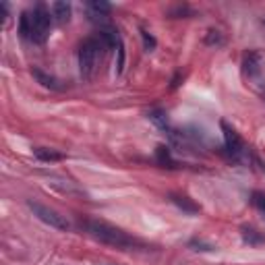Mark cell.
Returning <instances> with one entry per match:
<instances>
[{
  "label": "cell",
  "mask_w": 265,
  "mask_h": 265,
  "mask_svg": "<svg viewBox=\"0 0 265 265\" xmlns=\"http://www.w3.org/2000/svg\"><path fill=\"white\" fill-rule=\"evenodd\" d=\"M149 121H154L160 129H168V116H166V112H162V110L149 112Z\"/></svg>",
  "instance_id": "4fadbf2b"
},
{
  "label": "cell",
  "mask_w": 265,
  "mask_h": 265,
  "mask_svg": "<svg viewBox=\"0 0 265 265\" xmlns=\"http://www.w3.org/2000/svg\"><path fill=\"white\" fill-rule=\"evenodd\" d=\"M50 11L44 5H37L33 11H29V40L33 44H44L50 35Z\"/></svg>",
  "instance_id": "3957f363"
},
{
  "label": "cell",
  "mask_w": 265,
  "mask_h": 265,
  "mask_svg": "<svg viewBox=\"0 0 265 265\" xmlns=\"http://www.w3.org/2000/svg\"><path fill=\"white\" fill-rule=\"evenodd\" d=\"M104 50H106V44L100 40L98 35L87 37V40L79 46V70H81V77L85 81H91L95 77Z\"/></svg>",
  "instance_id": "6da1fadb"
},
{
  "label": "cell",
  "mask_w": 265,
  "mask_h": 265,
  "mask_svg": "<svg viewBox=\"0 0 265 265\" xmlns=\"http://www.w3.org/2000/svg\"><path fill=\"white\" fill-rule=\"evenodd\" d=\"M263 23H265V21H263Z\"/></svg>",
  "instance_id": "ffe728a7"
},
{
  "label": "cell",
  "mask_w": 265,
  "mask_h": 265,
  "mask_svg": "<svg viewBox=\"0 0 265 265\" xmlns=\"http://www.w3.org/2000/svg\"><path fill=\"white\" fill-rule=\"evenodd\" d=\"M191 247H193V249L199 247L197 251H211V249H213L211 245H203V243H199V240H191Z\"/></svg>",
  "instance_id": "d6986e66"
},
{
  "label": "cell",
  "mask_w": 265,
  "mask_h": 265,
  "mask_svg": "<svg viewBox=\"0 0 265 265\" xmlns=\"http://www.w3.org/2000/svg\"><path fill=\"white\" fill-rule=\"evenodd\" d=\"M141 35H143L145 50H154V48H156V37H154V35H149L147 31H141Z\"/></svg>",
  "instance_id": "2e32d148"
},
{
  "label": "cell",
  "mask_w": 265,
  "mask_h": 265,
  "mask_svg": "<svg viewBox=\"0 0 265 265\" xmlns=\"http://www.w3.org/2000/svg\"><path fill=\"white\" fill-rule=\"evenodd\" d=\"M31 73H33V77H35L37 81H40L44 87H50V89H62V85L58 83V79H54L52 75H46V73L40 70V68H33Z\"/></svg>",
  "instance_id": "9c48e42d"
},
{
  "label": "cell",
  "mask_w": 265,
  "mask_h": 265,
  "mask_svg": "<svg viewBox=\"0 0 265 265\" xmlns=\"http://www.w3.org/2000/svg\"><path fill=\"white\" fill-rule=\"evenodd\" d=\"M243 240L249 243V245H261V243H265V236L255 228H245L243 230Z\"/></svg>",
  "instance_id": "7c38bea8"
},
{
  "label": "cell",
  "mask_w": 265,
  "mask_h": 265,
  "mask_svg": "<svg viewBox=\"0 0 265 265\" xmlns=\"http://www.w3.org/2000/svg\"><path fill=\"white\" fill-rule=\"evenodd\" d=\"M205 44H209V46H213V44H222V35H220V31H209L207 33V37H205Z\"/></svg>",
  "instance_id": "e0dca14e"
},
{
  "label": "cell",
  "mask_w": 265,
  "mask_h": 265,
  "mask_svg": "<svg viewBox=\"0 0 265 265\" xmlns=\"http://www.w3.org/2000/svg\"><path fill=\"white\" fill-rule=\"evenodd\" d=\"M251 201H253V205H255V207H257V209H259L263 215H265V193H261V191H255Z\"/></svg>",
  "instance_id": "9a60e30c"
},
{
  "label": "cell",
  "mask_w": 265,
  "mask_h": 265,
  "mask_svg": "<svg viewBox=\"0 0 265 265\" xmlns=\"http://www.w3.org/2000/svg\"><path fill=\"white\" fill-rule=\"evenodd\" d=\"M243 70L249 77H257L261 73V56L257 52H247L243 58Z\"/></svg>",
  "instance_id": "8992f818"
},
{
  "label": "cell",
  "mask_w": 265,
  "mask_h": 265,
  "mask_svg": "<svg viewBox=\"0 0 265 265\" xmlns=\"http://www.w3.org/2000/svg\"><path fill=\"white\" fill-rule=\"evenodd\" d=\"M222 129H224V141H226V149H228V154L232 156V160H243L247 156V145L245 141L240 139V135L230 127L222 123Z\"/></svg>",
  "instance_id": "5b68a950"
},
{
  "label": "cell",
  "mask_w": 265,
  "mask_h": 265,
  "mask_svg": "<svg viewBox=\"0 0 265 265\" xmlns=\"http://www.w3.org/2000/svg\"><path fill=\"white\" fill-rule=\"evenodd\" d=\"M89 11H91V19L93 21H104L106 19V15H110V11H112V7L108 5V3H89Z\"/></svg>",
  "instance_id": "ba28073f"
},
{
  "label": "cell",
  "mask_w": 265,
  "mask_h": 265,
  "mask_svg": "<svg viewBox=\"0 0 265 265\" xmlns=\"http://www.w3.org/2000/svg\"><path fill=\"white\" fill-rule=\"evenodd\" d=\"M33 154H35L37 160H42V162H60V160L64 158L62 154H58V151L46 149V147H37V149H33Z\"/></svg>",
  "instance_id": "8fae6325"
},
{
  "label": "cell",
  "mask_w": 265,
  "mask_h": 265,
  "mask_svg": "<svg viewBox=\"0 0 265 265\" xmlns=\"http://www.w3.org/2000/svg\"><path fill=\"white\" fill-rule=\"evenodd\" d=\"M52 13H54L58 23H66L70 19V5L64 3V0H58V3L52 5Z\"/></svg>",
  "instance_id": "30bf717a"
},
{
  "label": "cell",
  "mask_w": 265,
  "mask_h": 265,
  "mask_svg": "<svg viewBox=\"0 0 265 265\" xmlns=\"http://www.w3.org/2000/svg\"><path fill=\"white\" fill-rule=\"evenodd\" d=\"M170 17H182V15H191V11H188V7H174L168 11Z\"/></svg>",
  "instance_id": "ac0fdd59"
},
{
  "label": "cell",
  "mask_w": 265,
  "mask_h": 265,
  "mask_svg": "<svg viewBox=\"0 0 265 265\" xmlns=\"http://www.w3.org/2000/svg\"><path fill=\"white\" fill-rule=\"evenodd\" d=\"M170 201H172L176 207H180L182 211H186V213H199V209H201L195 201H191V199L184 197V195H176V193H172V195H170Z\"/></svg>",
  "instance_id": "52a82bcc"
},
{
  "label": "cell",
  "mask_w": 265,
  "mask_h": 265,
  "mask_svg": "<svg viewBox=\"0 0 265 265\" xmlns=\"http://www.w3.org/2000/svg\"><path fill=\"white\" fill-rule=\"evenodd\" d=\"M27 207L33 211V215H37L44 224H48V226H52V228H56V230H68L70 228V224H68V220L64 218V215H60L58 211H54V209H50V207H46V205H42V203H37V201H27Z\"/></svg>",
  "instance_id": "277c9868"
},
{
  "label": "cell",
  "mask_w": 265,
  "mask_h": 265,
  "mask_svg": "<svg viewBox=\"0 0 265 265\" xmlns=\"http://www.w3.org/2000/svg\"><path fill=\"white\" fill-rule=\"evenodd\" d=\"M85 230L100 243L112 245L116 249H131L137 245V240L131 238L127 232H123L121 228H114L110 224H104V222H85Z\"/></svg>",
  "instance_id": "7a4b0ae2"
},
{
  "label": "cell",
  "mask_w": 265,
  "mask_h": 265,
  "mask_svg": "<svg viewBox=\"0 0 265 265\" xmlns=\"http://www.w3.org/2000/svg\"><path fill=\"white\" fill-rule=\"evenodd\" d=\"M156 158H158V162L160 164H172V156H170V149L168 147H164V145H158V149H156Z\"/></svg>",
  "instance_id": "5bb4252c"
}]
</instances>
